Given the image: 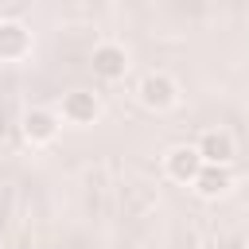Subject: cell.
Returning a JSON list of instances; mask_svg holds the SVG:
<instances>
[{
	"mask_svg": "<svg viewBox=\"0 0 249 249\" xmlns=\"http://www.w3.org/2000/svg\"><path fill=\"white\" fill-rule=\"evenodd\" d=\"M136 97H140V105H144V109L163 113V109H171V105L179 101V82H175L171 74H163V70H152V74H144V78H140Z\"/></svg>",
	"mask_w": 249,
	"mask_h": 249,
	"instance_id": "1",
	"label": "cell"
},
{
	"mask_svg": "<svg viewBox=\"0 0 249 249\" xmlns=\"http://www.w3.org/2000/svg\"><path fill=\"white\" fill-rule=\"evenodd\" d=\"M89 66L101 82H121L128 74V51L121 43H97L89 54Z\"/></svg>",
	"mask_w": 249,
	"mask_h": 249,
	"instance_id": "2",
	"label": "cell"
},
{
	"mask_svg": "<svg viewBox=\"0 0 249 249\" xmlns=\"http://www.w3.org/2000/svg\"><path fill=\"white\" fill-rule=\"evenodd\" d=\"M202 163H206V160L198 156L195 144H175V148L163 156V171H167L175 183H187V187L195 183V175L202 171Z\"/></svg>",
	"mask_w": 249,
	"mask_h": 249,
	"instance_id": "3",
	"label": "cell"
},
{
	"mask_svg": "<svg viewBox=\"0 0 249 249\" xmlns=\"http://www.w3.org/2000/svg\"><path fill=\"white\" fill-rule=\"evenodd\" d=\"M19 124H23V140H27V144H35V148H43V144H51V140L58 136L62 117H58V113H51V109H27Z\"/></svg>",
	"mask_w": 249,
	"mask_h": 249,
	"instance_id": "4",
	"label": "cell"
},
{
	"mask_svg": "<svg viewBox=\"0 0 249 249\" xmlns=\"http://www.w3.org/2000/svg\"><path fill=\"white\" fill-rule=\"evenodd\" d=\"M97 117H101L97 93H89V89H70V93H62V121H66V124H93Z\"/></svg>",
	"mask_w": 249,
	"mask_h": 249,
	"instance_id": "5",
	"label": "cell"
},
{
	"mask_svg": "<svg viewBox=\"0 0 249 249\" xmlns=\"http://www.w3.org/2000/svg\"><path fill=\"white\" fill-rule=\"evenodd\" d=\"M31 51V31L19 19H0V62H19Z\"/></svg>",
	"mask_w": 249,
	"mask_h": 249,
	"instance_id": "6",
	"label": "cell"
},
{
	"mask_svg": "<svg viewBox=\"0 0 249 249\" xmlns=\"http://www.w3.org/2000/svg\"><path fill=\"white\" fill-rule=\"evenodd\" d=\"M195 148H198V156H202L206 163H230V160L237 156V144H233V136H230L226 128H206Z\"/></svg>",
	"mask_w": 249,
	"mask_h": 249,
	"instance_id": "7",
	"label": "cell"
},
{
	"mask_svg": "<svg viewBox=\"0 0 249 249\" xmlns=\"http://www.w3.org/2000/svg\"><path fill=\"white\" fill-rule=\"evenodd\" d=\"M195 195L198 198H222L230 187H233V179H230V163H202V171L195 175Z\"/></svg>",
	"mask_w": 249,
	"mask_h": 249,
	"instance_id": "8",
	"label": "cell"
},
{
	"mask_svg": "<svg viewBox=\"0 0 249 249\" xmlns=\"http://www.w3.org/2000/svg\"><path fill=\"white\" fill-rule=\"evenodd\" d=\"M8 136V121H4V113H0V140Z\"/></svg>",
	"mask_w": 249,
	"mask_h": 249,
	"instance_id": "9",
	"label": "cell"
},
{
	"mask_svg": "<svg viewBox=\"0 0 249 249\" xmlns=\"http://www.w3.org/2000/svg\"><path fill=\"white\" fill-rule=\"evenodd\" d=\"M245 202H249V183H245Z\"/></svg>",
	"mask_w": 249,
	"mask_h": 249,
	"instance_id": "10",
	"label": "cell"
}]
</instances>
